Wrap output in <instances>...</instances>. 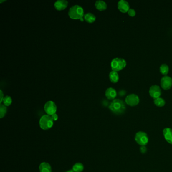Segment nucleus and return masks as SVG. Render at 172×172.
<instances>
[{
  "label": "nucleus",
  "mask_w": 172,
  "mask_h": 172,
  "mask_svg": "<svg viewBox=\"0 0 172 172\" xmlns=\"http://www.w3.org/2000/svg\"><path fill=\"white\" fill-rule=\"evenodd\" d=\"M72 170L74 172H82L84 170V166L81 163H77L73 165Z\"/></svg>",
  "instance_id": "nucleus-18"
},
{
  "label": "nucleus",
  "mask_w": 172,
  "mask_h": 172,
  "mask_svg": "<svg viewBox=\"0 0 172 172\" xmlns=\"http://www.w3.org/2000/svg\"><path fill=\"white\" fill-rule=\"evenodd\" d=\"M7 107L4 105L1 104L0 105V118H3L7 113Z\"/></svg>",
  "instance_id": "nucleus-21"
},
{
  "label": "nucleus",
  "mask_w": 172,
  "mask_h": 172,
  "mask_svg": "<svg viewBox=\"0 0 172 172\" xmlns=\"http://www.w3.org/2000/svg\"><path fill=\"white\" fill-rule=\"evenodd\" d=\"M135 140L138 144L142 146H145L148 144V138L145 132L140 131L136 134Z\"/></svg>",
  "instance_id": "nucleus-5"
},
{
  "label": "nucleus",
  "mask_w": 172,
  "mask_h": 172,
  "mask_svg": "<svg viewBox=\"0 0 172 172\" xmlns=\"http://www.w3.org/2000/svg\"><path fill=\"white\" fill-rule=\"evenodd\" d=\"M139 98L137 95L132 93L128 95L125 98V102L128 105L130 106H135L139 102Z\"/></svg>",
  "instance_id": "nucleus-7"
},
{
  "label": "nucleus",
  "mask_w": 172,
  "mask_h": 172,
  "mask_svg": "<svg viewBox=\"0 0 172 172\" xmlns=\"http://www.w3.org/2000/svg\"><path fill=\"white\" fill-rule=\"evenodd\" d=\"M39 170L40 172H52L51 165L46 162H43L40 164Z\"/></svg>",
  "instance_id": "nucleus-14"
},
{
  "label": "nucleus",
  "mask_w": 172,
  "mask_h": 172,
  "mask_svg": "<svg viewBox=\"0 0 172 172\" xmlns=\"http://www.w3.org/2000/svg\"><path fill=\"white\" fill-rule=\"evenodd\" d=\"M149 93L153 98H158L162 94V90L160 86L157 85H153L149 88Z\"/></svg>",
  "instance_id": "nucleus-9"
},
{
  "label": "nucleus",
  "mask_w": 172,
  "mask_h": 172,
  "mask_svg": "<svg viewBox=\"0 0 172 172\" xmlns=\"http://www.w3.org/2000/svg\"><path fill=\"white\" fill-rule=\"evenodd\" d=\"M68 5V2L66 0H58L54 3V6L57 10L61 11L66 9Z\"/></svg>",
  "instance_id": "nucleus-11"
},
{
  "label": "nucleus",
  "mask_w": 172,
  "mask_h": 172,
  "mask_svg": "<svg viewBox=\"0 0 172 172\" xmlns=\"http://www.w3.org/2000/svg\"><path fill=\"white\" fill-rule=\"evenodd\" d=\"M109 78L113 83H117L119 81V76L117 71H112L109 74Z\"/></svg>",
  "instance_id": "nucleus-17"
},
{
  "label": "nucleus",
  "mask_w": 172,
  "mask_h": 172,
  "mask_svg": "<svg viewBox=\"0 0 172 172\" xmlns=\"http://www.w3.org/2000/svg\"><path fill=\"white\" fill-rule=\"evenodd\" d=\"M161 73L163 75H167L169 71V67L166 64H163L160 67Z\"/></svg>",
  "instance_id": "nucleus-20"
},
{
  "label": "nucleus",
  "mask_w": 172,
  "mask_h": 172,
  "mask_svg": "<svg viewBox=\"0 0 172 172\" xmlns=\"http://www.w3.org/2000/svg\"><path fill=\"white\" fill-rule=\"evenodd\" d=\"M118 8L121 12L126 13L130 9V6L126 1L120 0L118 3Z\"/></svg>",
  "instance_id": "nucleus-10"
},
{
  "label": "nucleus",
  "mask_w": 172,
  "mask_h": 172,
  "mask_svg": "<svg viewBox=\"0 0 172 172\" xmlns=\"http://www.w3.org/2000/svg\"><path fill=\"white\" fill-rule=\"evenodd\" d=\"M3 102L4 105L6 107H8V106H9L11 105L12 102V98L10 96L7 95L5 97H4Z\"/></svg>",
  "instance_id": "nucleus-22"
},
{
  "label": "nucleus",
  "mask_w": 172,
  "mask_h": 172,
  "mask_svg": "<svg viewBox=\"0 0 172 172\" xmlns=\"http://www.w3.org/2000/svg\"><path fill=\"white\" fill-rule=\"evenodd\" d=\"M95 6L97 9L98 10L104 11L107 8V4L104 1L102 0H98L95 2Z\"/></svg>",
  "instance_id": "nucleus-15"
},
{
  "label": "nucleus",
  "mask_w": 172,
  "mask_h": 172,
  "mask_svg": "<svg viewBox=\"0 0 172 172\" xmlns=\"http://www.w3.org/2000/svg\"><path fill=\"white\" fill-rule=\"evenodd\" d=\"M0 95H1V101H0V103L1 104L4 98V94L3 91H2V90H0Z\"/></svg>",
  "instance_id": "nucleus-26"
},
{
  "label": "nucleus",
  "mask_w": 172,
  "mask_h": 172,
  "mask_svg": "<svg viewBox=\"0 0 172 172\" xmlns=\"http://www.w3.org/2000/svg\"><path fill=\"white\" fill-rule=\"evenodd\" d=\"M162 87L165 90H169L172 86V78L169 76L166 75L161 80Z\"/></svg>",
  "instance_id": "nucleus-8"
},
{
  "label": "nucleus",
  "mask_w": 172,
  "mask_h": 172,
  "mask_svg": "<svg viewBox=\"0 0 172 172\" xmlns=\"http://www.w3.org/2000/svg\"><path fill=\"white\" fill-rule=\"evenodd\" d=\"M154 103L156 106L159 107H163L166 104V102L163 98L159 97L158 98L155 99Z\"/></svg>",
  "instance_id": "nucleus-19"
},
{
  "label": "nucleus",
  "mask_w": 172,
  "mask_h": 172,
  "mask_svg": "<svg viewBox=\"0 0 172 172\" xmlns=\"http://www.w3.org/2000/svg\"><path fill=\"white\" fill-rule=\"evenodd\" d=\"M52 118L53 119L54 121H56L58 119V115L56 113V114H53V115L51 116Z\"/></svg>",
  "instance_id": "nucleus-24"
},
{
  "label": "nucleus",
  "mask_w": 172,
  "mask_h": 172,
  "mask_svg": "<svg viewBox=\"0 0 172 172\" xmlns=\"http://www.w3.org/2000/svg\"><path fill=\"white\" fill-rule=\"evenodd\" d=\"M44 110L46 113L48 115L52 116L54 114H56L57 110V105L54 102L49 100L47 102L44 106Z\"/></svg>",
  "instance_id": "nucleus-6"
},
{
  "label": "nucleus",
  "mask_w": 172,
  "mask_h": 172,
  "mask_svg": "<svg viewBox=\"0 0 172 172\" xmlns=\"http://www.w3.org/2000/svg\"><path fill=\"white\" fill-rule=\"evenodd\" d=\"M146 150H147V149L146 148L145 146H142L140 148V151L142 153H144L146 152Z\"/></svg>",
  "instance_id": "nucleus-25"
},
{
  "label": "nucleus",
  "mask_w": 172,
  "mask_h": 172,
  "mask_svg": "<svg viewBox=\"0 0 172 172\" xmlns=\"http://www.w3.org/2000/svg\"><path fill=\"white\" fill-rule=\"evenodd\" d=\"M68 15L73 19H80L85 15L84 10L80 6L78 5L73 6L69 9Z\"/></svg>",
  "instance_id": "nucleus-2"
},
{
  "label": "nucleus",
  "mask_w": 172,
  "mask_h": 172,
  "mask_svg": "<svg viewBox=\"0 0 172 172\" xmlns=\"http://www.w3.org/2000/svg\"><path fill=\"white\" fill-rule=\"evenodd\" d=\"M105 96L109 100H114L117 95L115 89L113 87H109L107 89L105 92Z\"/></svg>",
  "instance_id": "nucleus-12"
},
{
  "label": "nucleus",
  "mask_w": 172,
  "mask_h": 172,
  "mask_svg": "<svg viewBox=\"0 0 172 172\" xmlns=\"http://www.w3.org/2000/svg\"><path fill=\"white\" fill-rule=\"evenodd\" d=\"M111 68L113 71H119L124 68L126 66V62L122 58H114L111 62Z\"/></svg>",
  "instance_id": "nucleus-4"
},
{
  "label": "nucleus",
  "mask_w": 172,
  "mask_h": 172,
  "mask_svg": "<svg viewBox=\"0 0 172 172\" xmlns=\"http://www.w3.org/2000/svg\"><path fill=\"white\" fill-rule=\"evenodd\" d=\"M66 172H74V171H73V170H69V171H66Z\"/></svg>",
  "instance_id": "nucleus-27"
},
{
  "label": "nucleus",
  "mask_w": 172,
  "mask_h": 172,
  "mask_svg": "<svg viewBox=\"0 0 172 172\" xmlns=\"http://www.w3.org/2000/svg\"><path fill=\"white\" fill-rule=\"evenodd\" d=\"M163 136L169 143L172 144V129L167 128L163 131Z\"/></svg>",
  "instance_id": "nucleus-13"
},
{
  "label": "nucleus",
  "mask_w": 172,
  "mask_h": 172,
  "mask_svg": "<svg viewBox=\"0 0 172 172\" xmlns=\"http://www.w3.org/2000/svg\"><path fill=\"white\" fill-rule=\"evenodd\" d=\"M110 110L116 115L123 114L126 110L125 104L123 100L120 99H115L109 105Z\"/></svg>",
  "instance_id": "nucleus-1"
},
{
  "label": "nucleus",
  "mask_w": 172,
  "mask_h": 172,
  "mask_svg": "<svg viewBox=\"0 0 172 172\" xmlns=\"http://www.w3.org/2000/svg\"><path fill=\"white\" fill-rule=\"evenodd\" d=\"M39 126L42 130H49L51 129L54 125V120L51 116L44 115L41 117L39 122Z\"/></svg>",
  "instance_id": "nucleus-3"
},
{
  "label": "nucleus",
  "mask_w": 172,
  "mask_h": 172,
  "mask_svg": "<svg viewBox=\"0 0 172 172\" xmlns=\"http://www.w3.org/2000/svg\"><path fill=\"white\" fill-rule=\"evenodd\" d=\"M84 19L88 23H92L94 22L96 20V17L94 14L91 13H87L84 15Z\"/></svg>",
  "instance_id": "nucleus-16"
},
{
  "label": "nucleus",
  "mask_w": 172,
  "mask_h": 172,
  "mask_svg": "<svg viewBox=\"0 0 172 172\" xmlns=\"http://www.w3.org/2000/svg\"><path fill=\"white\" fill-rule=\"evenodd\" d=\"M127 13H128L129 15L131 16V17H134L136 15V11H135V10L132 9V8H130Z\"/></svg>",
  "instance_id": "nucleus-23"
}]
</instances>
